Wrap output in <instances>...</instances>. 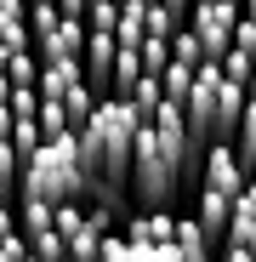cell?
<instances>
[{
	"label": "cell",
	"mask_w": 256,
	"mask_h": 262,
	"mask_svg": "<svg viewBox=\"0 0 256 262\" xmlns=\"http://www.w3.org/2000/svg\"><path fill=\"white\" fill-rule=\"evenodd\" d=\"M137 108L131 97H103L97 114L80 125V165L91 177V200L103 205H120L125 211V194H131V148H137Z\"/></svg>",
	"instance_id": "cell-1"
},
{
	"label": "cell",
	"mask_w": 256,
	"mask_h": 262,
	"mask_svg": "<svg viewBox=\"0 0 256 262\" xmlns=\"http://www.w3.org/2000/svg\"><path fill=\"white\" fill-rule=\"evenodd\" d=\"M194 171L188 160V120L177 103H159V114L137 131V148H131V194L143 211H171L182 177Z\"/></svg>",
	"instance_id": "cell-2"
},
{
	"label": "cell",
	"mask_w": 256,
	"mask_h": 262,
	"mask_svg": "<svg viewBox=\"0 0 256 262\" xmlns=\"http://www.w3.org/2000/svg\"><path fill=\"white\" fill-rule=\"evenodd\" d=\"M245 85H234L222 74V63H205L194 74V92L182 103V120H188V160H194V177H199V160L211 143H234V125L245 114Z\"/></svg>",
	"instance_id": "cell-3"
},
{
	"label": "cell",
	"mask_w": 256,
	"mask_h": 262,
	"mask_svg": "<svg viewBox=\"0 0 256 262\" xmlns=\"http://www.w3.org/2000/svg\"><path fill=\"white\" fill-rule=\"evenodd\" d=\"M23 194L34 200H91V177H85V165H80V131H68V137H46L29 160H23Z\"/></svg>",
	"instance_id": "cell-4"
},
{
	"label": "cell",
	"mask_w": 256,
	"mask_h": 262,
	"mask_svg": "<svg viewBox=\"0 0 256 262\" xmlns=\"http://www.w3.org/2000/svg\"><path fill=\"white\" fill-rule=\"evenodd\" d=\"M239 17H245V6H239V0H199V6L188 12V29L205 40V57H211V63H222V52L234 46Z\"/></svg>",
	"instance_id": "cell-5"
},
{
	"label": "cell",
	"mask_w": 256,
	"mask_h": 262,
	"mask_svg": "<svg viewBox=\"0 0 256 262\" xmlns=\"http://www.w3.org/2000/svg\"><path fill=\"white\" fill-rule=\"evenodd\" d=\"M245 183H250V171L239 165L234 143H211V148H205V160H199V188H217V194L239 200V188H245Z\"/></svg>",
	"instance_id": "cell-6"
},
{
	"label": "cell",
	"mask_w": 256,
	"mask_h": 262,
	"mask_svg": "<svg viewBox=\"0 0 256 262\" xmlns=\"http://www.w3.org/2000/svg\"><path fill=\"white\" fill-rule=\"evenodd\" d=\"M85 34H91V29H85L80 17H63L52 34H40L34 40V57L40 63H63V57H85Z\"/></svg>",
	"instance_id": "cell-7"
},
{
	"label": "cell",
	"mask_w": 256,
	"mask_h": 262,
	"mask_svg": "<svg viewBox=\"0 0 256 262\" xmlns=\"http://www.w3.org/2000/svg\"><path fill=\"white\" fill-rule=\"evenodd\" d=\"M120 234L137 239V245H171L177 239V211H131Z\"/></svg>",
	"instance_id": "cell-8"
},
{
	"label": "cell",
	"mask_w": 256,
	"mask_h": 262,
	"mask_svg": "<svg viewBox=\"0 0 256 262\" xmlns=\"http://www.w3.org/2000/svg\"><path fill=\"white\" fill-rule=\"evenodd\" d=\"M194 216H199L205 239L222 251V245H228V216H234V200H228V194H217V188H199V205H194Z\"/></svg>",
	"instance_id": "cell-9"
},
{
	"label": "cell",
	"mask_w": 256,
	"mask_h": 262,
	"mask_svg": "<svg viewBox=\"0 0 256 262\" xmlns=\"http://www.w3.org/2000/svg\"><path fill=\"white\" fill-rule=\"evenodd\" d=\"M228 245H245V251H256V177L239 188V200H234V216H228Z\"/></svg>",
	"instance_id": "cell-10"
},
{
	"label": "cell",
	"mask_w": 256,
	"mask_h": 262,
	"mask_svg": "<svg viewBox=\"0 0 256 262\" xmlns=\"http://www.w3.org/2000/svg\"><path fill=\"white\" fill-rule=\"evenodd\" d=\"M0 46L29 52L34 34H29V0H0Z\"/></svg>",
	"instance_id": "cell-11"
},
{
	"label": "cell",
	"mask_w": 256,
	"mask_h": 262,
	"mask_svg": "<svg viewBox=\"0 0 256 262\" xmlns=\"http://www.w3.org/2000/svg\"><path fill=\"white\" fill-rule=\"evenodd\" d=\"M17 228H23V239L52 234L57 228V205L52 200H34V194H17Z\"/></svg>",
	"instance_id": "cell-12"
},
{
	"label": "cell",
	"mask_w": 256,
	"mask_h": 262,
	"mask_svg": "<svg viewBox=\"0 0 256 262\" xmlns=\"http://www.w3.org/2000/svg\"><path fill=\"white\" fill-rule=\"evenodd\" d=\"M143 34H148V0H120L114 40H120V46H143Z\"/></svg>",
	"instance_id": "cell-13"
},
{
	"label": "cell",
	"mask_w": 256,
	"mask_h": 262,
	"mask_svg": "<svg viewBox=\"0 0 256 262\" xmlns=\"http://www.w3.org/2000/svg\"><path fill=\"white\" fill-rule=\"evenodd\" d=\"M234 154H239V165L256 177V97H245V114H239V125H234Z\"/></svg>",
	"instance_id": "cell-14"
},
{
	"label": "cell",
	"mask_w": 256,
	"mask_h": 262,
	"mask_svg": "<svg viewBox=\"0 0 256 262\" xmlns=\"http://www.w3.org/2000/svg\"><path fill=\"white\" fill-rule=\"evenodd\" d=\"M143 74H148L143 69V46H120V57H114V97H131V85Z\"/></svg>",
	"instance_id": "cell-15"
},
{
	"label": "cell",
	"mask_w": 256,
	"mask_h": 262,
	"mask_svg": "<svg viewBox=\"0 0 256 262\" xmlns=\"http://www.w3.org/2000/svg\"><path fill=\"white\" fill-rule=\"evenodd\" d=\"M194 74L199 69H188V63H165V74H159V92H165V103H188V92H194Z\"/></svg>",
	"instance_id": "cell-16"
},
{
	"label": "cell",
	"mask_w": 256,
	"mask_h": 262,
	"mask_svg": "<svg viewBox=\"0 0 256 262\" xmlns=\"http://www.w3.org/2000/svg\"><path fill=\"white\" fill-rule=\"evenodd\" d=\"M171 63H188V69H205V63H211V57H205V40H199L188 23L171 34Z\"/></svg>",
	"instance_id": "cell-17"
},
{
	"label": "cell",
	"mask_w": 256,
	"mask_h": 262,
	"mask_svg": "<svg viewBox=\"0 0 256 262\" xmlns=\"http://www.w3.org/2000/svg\"><path fill=\"white\" fill-rule=\"evenodd\" d=\"M34 120H40V137H68V131H74L68 125V108L63 103H46V97H40V114Z\"/></svg>",
	"instance_id": "cell-18"
},
{
	"label": "cell",
	"mask_w": 256,
	"mask_h": 262,
	"mask_svg": "<svg viewBox=\"0 0 256 262\" xmlns=\"http://www.w3.org/2000/svg\"><path fill=\"white\" fill-rule=\"evenodd\" d=\"M63 23V12H57V0H29V34L40 40V34H52Z\"/></svg>",
	"instance_id": "cell-19"
},
{
	"label": "cell",
	"mask_w": 256,
	"mask_h": 262,
	"mask_svg": "<svg viewBox=\"0 0 256 262\" xmlns=\"http://www.w3.org/2000/svg\"><path fill=\"white\" fill-rule=\"evenodd\" d=\"M114 23H120V0H91L85 6V29L91 34H114Z\"/></svg>",
	"instance_id": "cell-20"
},
{
	"label": "cell",
	"mask_w": 256,
	"mask_h": 262,
	"mask_svg": "<svg viewBox=\"0 0 256 262\" xmlns=\"http://www.w3.org/2000/svg\"><path fill=\"white\" fill-rule=\"evenodd\" d=\"M40 143H46V137H40V120H34V114H17V125H12V148L29 160Z\"/></svg>",
	"instance_id": "cell-21"
},
{
	"label": "cell",
	"mask_w": 256,
	"mask_h": 262,
	"mask_svg": "<svg viewBox=\"0 0 256 262\" xmlns=\"http://www.w3.org/2000/svg\"><path fill=\"white\" fill-rule=\"evenodd\" d=\"M29 251H34L40 262H57V256H68V239L52 228V234H34V239H29Z\"/></svg>",
	"instance_id": "cell-22"
},
{
	"label": "cell",
	"mask_w": 256,
	"mask_h": 262,
	"mask_svg": "<svg viewBox=\"0 0 256 262\" xmlns=\"http://www.w3.org/2000/svg\"><path fill=\"white\" fill-rule=\"evenodd\" d=\"M23 256H29V239H23V228H17V234L0 239V262H23Z\"/></svg>",
	"instance_id": "cell-23"
},
{
	"label": "cell",
	"mask_w": 256,
	"mask_h": 262,
	"mask_svg": "<svg viewBox=\"0 0 256 262\" xmlns=\"http://www.w3.org/2000/svg\"><path fill=\"white\" fill-rule=\"evenodd\" d=\"M17 234V205H0V239Z\"/></svg>",
	"instance_id": "cell-24"
},
{
	"label": "cell",
	"mask_w": 256,
	"mask_h": 262,
	"mask_svg": "<svg viewBox=\"0 0 256 262\" xmlns=\"http://www.w3.org/2000/svg\"><path fill=\"white\" fill-rule=\"evenodd\" d=\"M85 6H91V0H57V12L63 17H80V23H85Z\"/></svg>",
	"instance_id": "cell-25"
},
{
	"label": "cell",
	"mask_w": 256,
	"mask_h": 262,
	"mask_svg": "<svg viewBox=\"0 0 256 262\" xmlns=\"http://www.w3.org/2000/svg\"><path fill=\"white\" fill-rule=\"evenodd\" d=\"M17 194H23L17 177H0V205H17Z\"/></svg>",
	"instance_id": "cell-26"
},
{
	"label": "cell",
	"mask_w": 256,
	"mask_h": 262,
	"mask_svg": "<svg viewBox=\"0 0 256 262\" xmlns=\"http://www.w3.org/2000/svg\"><path fill=\"white\" fill-rule=\"evenodd\" d=\"M12 125H17V114H12V103H0V137H12Z\"/></svg>",
	"instance_id": "cell-27"
},
{
	"label": "cell",
	"mask_w": 256,
	"mask_h": 262,
	"mask_svg": "<svg viewBox=\"0 0 256 262\" xmlns=\"http://www.w3.org/2000/svg\"><path fill=\"white\" fill-rule=\"evenodd\" d=\"M0 103H12V74L0 69Z\"/></svg>",
	"instance_id": "cell-28"
},
{
	"label": "cell",
	"mask_w": 256,
	"mask_h": 262,
	"mask_svg": "<svg viewBox=\"0 0 256 262\" xmlns=\"http://www.w3.org/2000/svg\"><path fill=\"white\" fill-rule=\"evenodd\" d=\"M6 63H12V46H0V69H6Z\"/></svg>",
	"instance_id": "cell-29"
},
{
	"label": "cell",
	"mask_w": 256,
	"mask_h": 262,
	"mask_svg": "<svg viewBox=\"0 0 256 262\" xmlns=\"http://www.w3.org/2000/svg\"><path fill=\"white\" fill-rule=\"evenodd\" d=\"M245 17H250V23H256V0H245Z\"/></svg>",
	"instance_id": "cell-30"
},
{
	"label": "cell",
	"mask_w": 256,
	"mask_h": 262,
	"mask_svg": "<svg viewBox=\"0 0 256 262\" xmlns=\"http://www.w3.org/2000/svg\"><path fill=\"white\" fill-rule=\"evenodd\" d=\"M250 97H256V74H250Z\"/></svg>",
	"instance_id": "cell-31"
},
{
	"label": "cell",
	"mask_w": 256,
	"mask_h": 262,
	"mask_svg": "<svg viewBox=\"0 0 256 262\" xmlns=\"http://www.w3.org/2000/svg\"><path fill=\"white\" fill-rule=\"evenodd\" d=\"M23 262H40V256H34V251H29V256H23Z\"/></svg>",
	"instance_id": "cell-32"
},
{
	"label": "cell",
	"mask_w": 256,
	"mask_h": 262,
	"mask_svg": "<svg viewBox=\"0 0 256 262\" xmlns=\"http://www.w3.org/2000/svg\"><path fill=\"white\" fill-rule=\"evenodd\" d=\"M57 262H74V256H57Z\"/></svg>",
	"instance_id": "cell-33"
},
{
	"label": "cell",
	"mask_w": 256,
	"mask_h": 262,
	"mask_svg": "<svg viewBox=\"0 0 256 262\" xmlns=\"http://www.w3.org/2000/svg\"><path fill=\"white\" fill-rule=\"evenodd\" d=\"M239 6H245V0H239Z\"/></svg>",
	"instance_id": "cell-34"
}]
</instances>
